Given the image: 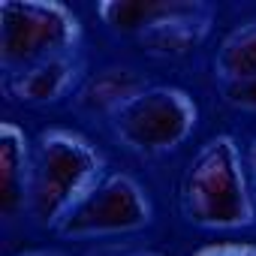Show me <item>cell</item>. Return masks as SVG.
Returning a JSON list of instances; mask_svg holds the SVG:
<instances>
[{
	"label": "cell",
	"instance_id": "cell-1",
	"mask_svg": "<svg viewBox=\"0 0 256 256\" xmlns=\"http://www.w3.org/2000/svg\"><path fill=\"white\" fill-rule=\"evenodd\" d=\"M181 211L187 223L208 232H235L256 223L247 166L232 136H211L181 178Z\"/></svg>",
	"mask_w": 256,
	"mask_h": 256
},
{
	"label": "cell",
	"instance_id": "cell-2",
	"mask_svg": "<svg viewBox=\"0 0 256 256\" xmlns=\"http://www.w3.org/2000/svg\"><path fill=\"white\" fill-rule=\"evenodd\" d=\"M106 157L84 136L66 126L40 133L30 160L28 214L42 229H58L60 220L106 178Z\"/></svg>",
	"mask_w": 256,
	"mask_h": 256
},
{
	"label": "cell",
	"instance_id": "cell-3",
	"mask_svg": "<svg viewBox=\"0 0 256 256\" xmlns=\"http://www.w3.org/2000/svg\"><path fill=\"white\" fill-rule=\"evenodd\" d=\"M82 42L78 16L58 0H4L0 4V70L4 76L40 60L76 54Z\"/></svg>",
	"mask_w": 256,
	"mask_h": 256
},
{
	"label": "cell",
	"instance_id": "cell-4",
	"mask_svg": "<svg viewBox=\"0 0 256 256\" xmlns=\"http://www.w3.org/2000/svg\"><path fill=\"white\" fill-rule=\"evenodd\" d=\"M114 139L133 154L157 157L181 148L199 124L193 96L172 84H148L112 118Z\"/></svg>",
	"mask_w": 256,
	"mask_h": 256
},
{
	"label": "cell",
	"instance_id": "cell-5",
	"mask_svg": "<svg viewBox=\"0 0 256 256\" xmlns=\"http://www.w3.org/2000/svg\"><path fill=\"white\" fill-rule=\"evenodd\" d=\"M151 199L136 178L126 172H108L54 229L60 238L94 241L130 235L151 223Z\"/></svg>",
	"mask_w": 256,
	"mask_h": 256
},
{
	"label": "cell",
	"instance_id": "cell-6",
	"mask_svg": "<svg viewBox=\"0 0 256 256\" xmlns=\"http://www.w3.org/2000/svg\"><path fill=\"white\" fill-rule=\"evenodd\" d=\"M208 12L214 10L202 0H102V4H96V16L112 34L136 40H142L160 24Z\"/></svg>",
	"mask_w": 256,
	"mask_h": 256
},
{
	"label": "cell",
	"instance_id": "cell-7",
	"mask_svg": "<svg viewBox=\"0 0 256 256\" xmlns=\"http://www.w3.org/2000/svg\"><path fill=\"white\" fill-rule=\"evenodd\" d=\"M82 72H84V60L76 52V54L40 60L34 66L10 72L6 76V90L22 106H52V102L78 90V84L84 82Z\"/></svg>",
	"mask_w": 256,
	"mask_h": 256
},
{
	"label": "cell",
	"instance_id": "cell-8",
	"mask_svg": "<svg viewBox=\"0 0 256 256\" xmlns=\"http://www.w3.org/2000/svg\"><path fill=\"white\" fill-rule=\"evenodd\" d=\"M30 142L12 120L0 124V214L6 220L28 211V181H30Z\"/></svg>",
	"mask_w": 256,
	"mask_h": 256
},
{
	"label": "cell",
	"instance_id": "cell-9",
	"mask_svg": "<svg viewBox=\"0 0 256 256\" xmlns=\"http://www.w3.org/2000/svg\"><path fill=\"white\" fill-rule=\"evenodd\" d=\"M145 88H148L145 76L136 72L133 66H102L78 84V90L72 94V102L84 114H108L112 118L133 96H139Z\"/></svg>",
	"mask_w": 256,
	"mask_h": 256
},
{
	"label": "cell",
	"instance_id": "cell-10",
	"mask_svg": "<svg viewBox=\"0 0 256 256\" xmlns=\"http://www.w3.org/2000/svg\"><path fill=\"white\" fill-rule=\"evenodd\" d=\"M253 76H256V18L226 34L214 54V78L220 84L244 82Z\"/></svg>",
	"mask_w": 256,
	"mask_h": 256
},
{
	"label": "cell",
	"instance_id": "cell-11",
	"mask_svg": "<svg viewBox=\"0 0 256 256\" xmlns=\"http://www.w3.org/2000/svg\"><path fill=\"white\" fill-rule=\"evenodd\" d=\"M211 18H214V12L193 16V18H178V22L154 28L139 42L157 58H181V54H190L193 48H199L205 42V36L211 34Z\"/></svg>",
	"mask_w": 256,
	"mask_h": 256
},
{
	"label": "cell",
	"instance_id": "cell-12",
	"mask_svg": "<svg viewBox=\"0 0 256 256\" xmlns=\"http://www.w3.org/2000/svg\"><path fill=\"white\" fill-rule=\"evenodd\" d=\"M220 94H223V100H226L232 108L256 112V76H253V78H244V82L220 84Z\"/></svg>",
	"mask_w": 256,
	"mask_h": 256
},
{
	"label": "cell",
	"instance_id": "cell-13",
	"mask_svg": "<svg viewBox=\"0 0 256 256\" xmlns=\"http://www.w3.org/2000/svg\"><path fill=\"white\" fill-rule=\"evenodd\" d=\"M193 256H256V244L250 241H217L199 247Z\"/></svg>",
	"mask_w": 256,
	"mask_h": 256
},
{
	"label": "cell",
	"instance_id": "cell-14",
	"mask_svg": "<svg viewBox=\"0 0 256 256\" xmlns=\"http://www.w3.org/2000/svg\"><path fill=\"white\" fill-rule=\"evenodd\" d=\"M244 166H247V178H250V193H253V202H256V139L247 145L244 151Z\"/></svg>",
	"mask_w": 256,
	"mask_h": 256
},
{
	"label": "cell",
	"instance_id": "cell-15",
	"mask_svg": "<svg viewBox=\"0 0 256 256\" xmlns=\"http://www.w3.org/2000/svg\"><path fill=\"white\" fill-rule=\"evenodd\" d=\"M18 256H64L58 250H28V253H18Z\"/></svg>",
	"mask_w": 256,
	"mask_h": 256
},
{
	"label": "cell",
	"instance_id": "cell-16",
	"mask_svg": "<svg viewBox=\"0 0 256 256\" xmlns=\"http://www.w3.org/2000/svg\"><path fill=\"white\" fill-rule=\"evenodd\" d=\"M120 256H160L154 250H133V253H120Z\"/></svg>",
	"mask_w": 256,
	"mask_h": 256
}]
</instances>
